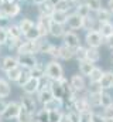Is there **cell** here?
<instances>
[{
	"mask_svg": "<svg viewBox=\"0 0 113 122\" xmlns=\"http://www.w3.org/2000/svg\"><path fill=\"white\" fill-rule=\"evenodd\" d=\"M45 77H48L51 81H59L64 78V68L59 64V61L51 60L45 65Z\"/></svg>",
	"mask_w": 113,
	"mask_h": 122,
	"instance_id": "1",
	"label": "cell"
},
{
	"mask_svg": "<svg viewBox=\"0 0 113 122\" xmlns=\"http://www.w3.org/2000/svg\"><path fill=\"white\" fill-rule=\"evenodd\" d=\"M85 43H86V47L99 48V47H102V46L105 44V38H103V36L99 33V30H89V31H86Z\"/></svg>",
	"mask_w": 113,
	"mask_h": 122,
	"instance_id": "2",
	"label": "cell"
},
{
	"mask_svg": "<svg viewBox=\"0 0 113 122\" xmlns=\"http://www.w3.org/2000/svg\"><path fill=\"white\" fill-rule=\"evenodd\" d=\"M69 85H71V90L75 92L76 95L78 94H82L86 91L88 85H86V81H85V77L81 74H75L69 78Z\"/></svg>",
	"mask_w": 113,
	"mask_h": 122,
	"instance_id": "3",
	"label": "cell"
},
{
	"mask_svg": "<svg viewBox=\"0 0 113 122\" xmlns=\"http://www.w3.org/2000/svg\"><path fill=\"white\" fill-rule=\"evenodd\" d=\"M20 108H21V104L17 102V101H11V102H7L6 105V109L3 112V119L4 121H10V119H17V115L20 112Z\"/></svg>",
	"mask_w": 113,
	"mask_h": 122,
	"instance_id": "4",
	"label": "cell"
},
{
	"mask_svg": "<svg viewBox=\"0 0 113 122\" xmlns=\"http://www.w3.org/2000/svg\"><path fill=\"white\" fill-rule=\"evenodd\" d=\"M20 10H21V7H20V4L17 1H4L1 4V7H0V11L4 16H7L9 19L16 17L20 13Z\"/></svg>",
	"mask_w": 113,
	"mask_h": 122,
	"instance_id": "5",
	"label": "cell"
},
{
	"mask_svg": "<svg viewBox=\"0 0 113 122\" xmlns=\"http://www.w3.org/2000/svg\"><path fill=\"white\" fill-rule=\"evenodd\" d=\"M17 54H38L40 53V46H38V41H28V40H24L20 47L17 48L16 51Z\"/></svg>",
	"mask_w": 113,
	"mask_h": 122,
	"instance_id": "6",
	"label": "cell"
},
{
	"mask_svg": "<svg viewBox=\"0 0 113 122\" xmlns=\"http://www.w3.org/2000/svg\"><path fill=\"white\" fill-rule=\"evenodd\" d=\"M62 41H64V44H66L68 47H72V48H78L79 46H82L81 37H79L74 30H66L65 31V34L62 36Z\"/></svg>",
	"mask_w": 113,
	"mask_h": 122,
	"instance_id": "7",
	"label": "cell"
},
{
	"mask_svg": "<svg viewBox=\"0 0 113 122\" xmlns=\"http://www.w3.org/2000/svg\"><path fill=\"white\" fill-rule=\"evenodd\" d=\"M65 26L69 29V30H81L84 29V17H81L78 13H69L68 14V20L65 23Z\"/></svg>",
	"mask_w": 113,
	"mask_h": 122,
	"instance_id": "8",
	"label": "cell"
},
{
	"mask_svg": "<svg viewBox=\"0 0 113 122\" xmlns=\"http://www.w3.org/2000/svg\"><path fill=\"white\" fill-rule=\"evenodd\" d=\"M50 24H51V17L50 16H38L37 21H35V26L40 31L41 37H47L50 34Z\"/></svg>",
	"mask_w": 113,
	"mask_h": 122,
	"instance_id": "9",
	"label": "cell"
},
{
	"mask_svg": "<svg viewBox=\"0 0 113 122\" xmlns=\"http://www.w3.org/2000/svg\"><path fill=\"white\" fill-rule=\"evenodd\" d=\"M20 104H21V107H24L26 109H28L31 114H37V104H38V101H37V98H34L33 95H28V94H24L23 97H21V99H20Z\"/></svg>",
	"mask_w": 113,
	"mask_h": 122,
	"instance_id": "10",
	"label": "cell"
},
{
	"mask_svg": "<svg viewBox=\"0 0 113 122\" xmlns=\"http://www.w3.org/2000/svg\"><path fill=\"white\" fill-rule=\"evenodd\" d=\"M17 61H19V65L24 67V68H34L35 64L38 62L37 57L34 54H17Z\"/></svg>",
	"mask_w": 113,
	"mask_h": 122,
	"instance_id": "11",
	"label": "cell"
},
{
	"mask_svg": "<svg viewBox=\"0 0 113 122\" xmlns=\"http://www.w3.org/2000/svg\"><path fill=\"white\" fill-rule=\"evenodd\" d=\"M38 87H40V78H35V77H30L28 81L21 87V90L24 94L28 95H35L38 92Z\"/></svg>",
	"mask_w": 113,
	"mask_h": 122,
	"instance_id": "12",
	"label": "cell"
},
{
	"mask_svg": "<svg viewBox=\"0 0 113 122\" xmlns=\"http://www.w3.org/2000/svg\"><path fill=\"white\" fill-rule=\"evenodd\" d=\"M17 65H19L17 56H6V57L1 58V62H0V68H1V71H4V72L10 71L11 68L17 67Z\"/></svg>",
	"mask_w": 113,
	"mask_h": 122,
	"instance_id": "13",
	"label": "cell"
},
{
	"mask_svg": "<svg viewBox=\"0 0 113 122\" xmlns=\"http://www.w3.org/2000/svg\"><path fill=\"white\" fill-rule=\"evenodd\" d=\"M99 84H100L103 91L113 90V71H105L100 81H99Z\"/></svg>",
	"mask_w": 113,
	"mask_h": 122,
	"instance_id": "14",
	"label": "cell"
},
{
	"mask_svg": "<svg viewBox=\"0 0 113 122\" xmlns=\"http://www.w3.org/2000/svg\"><path fill=\"white\" fill-rule=\"evenodd\" d=\"M66 31V26L65 24H59L51 20V24H50V36L55 37V38H62V36L65 34Z\"/></svg>",
	"mask_w": 113,
	"mask_h": 122,
	"instance_id": "15",
	"label": "cell"
},
{
	"mask_svg": "<svg viewBox=\"0 0 113 122\" xmlns=\"http://www.w3.org/2000/svg\"><path fill=\"white\" fill-rule=\"evenodd\" d=\"M75 50L76 48H72V47H68L66 44H62L59 46V60L68 61L75 58Z\"/></svg>",
	"mask_w": 113,
	"mask_h": 122,
	"instance_id": "16",
	"label": "cell"
},
{
	"mask_svg": "<svg viewBox=\"0 0 113 122\" xmlns=\"http://www.w3.org/2000/svg\"><path fill=\"white\" fill-rule=\"evenodd\" d=\"M93 14H95L98 21H112V19H113V13L108 7H103V6L98 11H95Z\"/></svg>",
	"mask_w": 113,
	"mask_h": 122,
	"instance_id": "17",
	"label": "cell"
},
{
	"mask_svg": "<svg viewBox=\"0 0 113 122\" xmlns=\"http://www.w3.org/2000/svg\"><path fill=\"white\" fill-rule=\"evenodd\" d=\"M78 68H79V74L88 78L89 74L92 72V70L95 68V64L90 62L89 60H82V61H78Z\"/></svg>",
	"mask_w": 113,
	"mask_h": 122,
	"instance_id": "18",
	"label": "cell"
},
{
	"mask_svg": "<svg viewBox=\"0 0 113 122\" xmlns=\"http://www.w3.org/2000/svg\"><path fill=\"white\" fill-rule=\"evenodd\" d=\"M35 98H37V101H38L41 105H44V104H47L48 101H51V99L54 98V94H52V91H51V88L40 90V91L35 94Z\"/></svg>",
	"mask_w": 113,
	"mask_h": 122,
	"instance_id": "19",
	"label": "cell"
},
{
	"mask_svg": "<svg viewBox=\"0 0 113 122\" xmlns=\"http://www.w3.org/2000/svg\"><path fill=\"white\" fill-rule=\"evenodd\" d=\"M98 30L103 36V38L110 37L113 34V21H99Z\"/></svg>",
	"mask_w": 113,
	"mask_h": 122,
	"instance_id": "20",
	"label": "cell"
},
{
	"mask_svg": "<svg viewBox=\"0 0 113 122\" xmlns=\"http://www.w3.org/2000/svg\"><path fill=\"white\" fill-rule=\"evenodd\" d=\"M16 121L17 122H35V115L31 114V112H30L28 109H26L24 107H21Z\"/></svg>",
	"mask_w": 113,
	"mask_h": 122,
	"instance_id": "21",
	"label": "cell"
},
{
	"mask_svg": "<svg viewBox=\"0 0 113 122\" xmlns=\"http://www.w3.org/2000/svg\"><path fill=\"white\" fill-rule=\"evenodd\" d=\"M64 99H59V98H52L51 101H48L47 104H44L42 105V108H45L47 111H54V109H62V107H64Z\"/></svg>",
	"mask_w": 113,
	"mask_h": 122,
	"instance_id": "22",
	"label": "cell"
},
{
	"mask_svg": "<svg viewBox=\"0 0 113 122\" xmlns=\"http://www.w3.org/2000/svg\"><path fill=\"white\" fill-rule=\"evenodd\" d=\"M98 26H99V21L96 20V17H95V16L89 14L88 17H84V29L86 31L98 30Z\"/></svg>",
	"mask_w": 113,
	"mask_h": 122,
	"instance_id": "23",
	"label": "cell"
},
{
	"mask_svg": "<svg viewBox=\"0 0 113 122\" xmlns=\"http://www.w3.org/2000/svg\"><path fill=\"white\" fill-rule=\"evenodd\" d=\"M86 60H89L93 64L99 62V60H100V51H99V48L86 47Z\"/></svg>",
	"mask_w": 113,
	"mask_h": 122,
	"instance_id": "24",
	"label": "cell"
},
{
	"mask_svg": "<svg viewBox=\"0 0 113 122\" xmlns=\"http://www.w3.org/2000/svg\"><path fill=\"white\" fill-rule=\"evenodd\" d=\"M23 38H24V40H28V41H38V40L41 38V34H40L38 29H37V26L34 24L28 31H26V33L23 34Z\"/></svg>",
	"mask_w": 113,
	"mask_h": 122,
	"instance_id": "25",
	"label": "cell"
},
{
	"mask_svg": "<svg viewBox=\"0 0 113 122\" xmlns=\"http://www.w3.org/2000/svg\"><path fill=\"white\" fill-rule=\"evenodd\" d=\"M68 14L66 11H61V10H54L52 14H51V20L55 21V23H59V24H65L66 20H68Z\"/></svg>",
	"mask_w": 113,
	"mask_h": 122,
	"instance_id": "26",
	"label": "cell"
},
{
	"mask_svg": "<svg viewBox=\"0 0 113 122\" xmlns=\"http://www.w3.org/2000/svg\"><path fill=\"white\" fill-rule=\"evenodd\" d=\"M6 30H7V34H9L10 38H16V40L23 38V31H21V29H20L19 24H11V23H10V26H9Z\"/></svg>",
	"mask_w": 113,
	"mask_h": 122,
	"instance_id": "27",
	"label": "cell"
},
{
	"mask_svg": "<svg viewBox=\"0 0 113 122\" xmlns=\"http://www.w3.org/2000/svg\"><path fill=\"white\" fill-rule=\"evenodd\" d=\"M21 71H23V67H21V65H17V67L11 68L10 71H7V72H6V77H7L9 81L17 82L19 78H20V75H21Z\"/></svg>",
	"mask_w": 113,
	"mask_h": 122,
	"instance_id": "28",
	"label": "cell"
},
{
	"mask_svg": "<svg viewBox=\"0 0 113 122\" xmlns=\"http://www.w3.org/2000/svg\"><path fill=\"white\" fill-rule=\"evenodd\" d=\"M75 4H76V3H74L72 0H59L55 4V9L56 10H61V11L69 13L72 9H75Z\"/></svg>",
	"mask_w": 113,
	"mask_h": 122,
	"instance_id": "29",
	"label": "cell"
},
{
	"mask_svg": "<svg viewBox=\"0 0 113 122\" xmlns=\"http://www.w3.org/2000/svg\"><path fill=\"white\" fill-rule=\"evenodd\" d=\"M100 95L102 92H88L86 94L88 101L92 108H100Z\"/></svg>",
	"mask_w": 113,
	"mask_h": 122,
	"instance_id": "30",
	"label": "cell"
},
{
	"mask_svg": "<svg viewBox=\"0 0 113 122\" xmlns=\"http://www.w3.org/2000/svg\"><path fill=\"white\" fill-rule=\"evenodd\" d=\"M11 94V87L9 84V80H4V78H0V98H7L10 97Z\"/></svg>",
	"mask_w": 113,
	"mask_h": 122,
	"instance_id": "31",
	"label": "cell"
},
{
	"mask_svg": "<svg viewBox=\"0 0 113 122\" xmlns=\"http://www.w3.org/2000/svg\"><path fill=\"white\" fill-rule=\"evenodd\" d=\"M75 13H78L81 17H88L89 14H92L90 9L85 4L82 0H81V1H78V3L75 4Z\"/></svg>",
	"mask_w": 113,
	"mask_h": 122,
	"instance_id": "32",
	"label": "cell"
},
{
	"mask_svg": "<svg viewBox=\"0 0 113 122\" xmlns=\"http://www.w3.org/2000/svg\"><path fill=\"white\" fill-rule=\"evenodd\" d=\"M54 10H55V7L50 1H45V3H42V4L38 6V11H40L41 16H50L51 17V14H52Z\"/></svg>",
	"mask_w": 113,
	"mask_h": 122,
	"instance_id": "33",
	"label": "cell"
},
{
	"mask_svg": "<svg viewBox=\"0 0 113 122\" xmlns=\"http://www.w3.org/2000/svg\"><path fill=\"white\" fill-rule=\"evenodd\" d=\"M103 72H105V71H103L100 67H96V65H95V68L92 70V72H90L89 77H88L89 82H99L100 78H102V75H103Z\"/></svg>",
	"mask_w": 113,
	"mask_h": 122,
	"instance_id": "34",
	"label": "cell"
},
{
	"mask_svg": "<svg viewBox=\"0 0 113 122\" xmlns=\"http://www.w3.org/2000/svg\"><path fill=\"white\" fill-rule=\"evenodd\" d=\"M113 105V95L109 91H102L100 95V108H106Z\"/></svg>",
	"mask_w": 113,
	"mask_h": 122,
	"instance_id": "35",
	"label": "cell"
},
{
	"mask_svg": "<svg viewBox=\"0 0 113 122\" xmlns=\"http://www.w3.org/2000/svg\"><path fill=\"white\" fill-rule=\"evenodd\" d=\"M45 75V65L42 62H37L34 68H31V77H35V78H41Z\"/></svg>",
	"mask_w": 113,
	"mask_h": 122,
	"instance_id": "36",
	"label": "cell"
},
{
	"mask_svg": "<svg viewBox=\"0 0 113 122\" xmlns=\"http://www.w3.org/2000/svg\"><path fill=\"white\" fill-rule=\"evenodd\" d=\"M35 122H50V112L45 108L38 109L35 114Z\"/></svg>",
	"mask_w": 113,
	"mask_h": 122,
	"instance_id": "37",
	"label": "cell"
},
{
	"mask_svg": "<svg viewBox=\"0 0 113 122\" xmlns=\"http://www.w3.org/2000/svg\"><path fill=\"white\" fill-rule=\"evenodd\" d=\"M92 117H93V109L78 112V122H92Z\"/></svg>",
	"mask_w": 113,
	"mask_h": 122,
	"instance_id": "38",
	"label": "cell"
},
{
	"mask_svg": "<svg viewBox=\"0 0 113 122\" xmlns=\"http://www.w3.org/2000/svg\"><path fill=\"white\" fill-rule=\"evenodd\" d=\"M31 77V70H28V68H24L23 67V71H21V75H20V78H19V81L16 82L19 87H23L26 82L28 81V78Z\"/></svg>",
	"mask_w": 113,
	"mask_h": 122,
	"instance_id": "39",
	"label": "cell"
},
{
	"mask_svg": "<svg viewBox=\"0 0 113 122\" xmlns=\"http://www.w3.org/2000/svg\"><path fill=\"white\" fill-rule=\"evenodd\" d=\"M82 1H84L89 9H90L92 13L98 11V10L102 7V0H82Z\"/></svg>",
	"mask_w": 113,
	"mask_h": 122,
	"instance_id": "40",
	"label": "cell"
},
{
	"mask_svg": "<svg viewBox=\"0 0 113 122\" xmlns=\"http://www.w3.org/2000/svg\"><path fill=\"white\" fill-rule=\"evenodd\" d=\"M35 23L31 20V19H27V17H24V19H21L20 20V23H19V26H20V29H21V31H23V34L26 33V31H28L33 26H34Z\"/></svg>",
	"mask_w": 113,
	"mask_h": 122,
	"instance_id": "41",
	"label": "cell"
},
{
	"mask_svg": "<svg viewBox=\"0 0 113 122\" xmlns=\"http://www.w3.org/2000/svg\"><path fill=\"white\" fill-rule=\"evenodd\" d=\"M75 58L78 61L86 60V46H79L75 50Z\"/></svg>",
	"mask_w": 113,
	"mask_h": 122,
	"instance_id": "42",
	"label": "cell"
},
{
	"mask_svg": "<svg viewBox=\"0 0 113 122\" xmlns=\"http://www.w3.org/2000/svg\"><path fill=\"white\" fill-rule=\"evenodd\" d=\"M50 112V122H59L64 111L62 109H54V111H48Z\"/></svg>",
	"mask_w": 113,
	"mask_h": 122,
	"instance_id": "43",
	"label": "cell"
},
{
	"mask_svg": "<svg viewBox=\"0 0 113 122\" xmlns=\"http://www.w3.org/2000/svg\"><path fill=\"white\" fill-rule=\"evenodd\" d=\"M47 56H50L52 60H59V46L56 47L54 44H51L50 50L47 51Z\"/></svg>",
	"mask_w": 113,
	"mask_h": 122,
	"instance_id": "44",
	"label": "cell"
},
{
	"mask_svg": "<svg viewBox=\"0 0 113 122\" xmlns=\"http://www.w3.org/2000/svg\"><path fill=\"white\" fill-rule=\"evenodd\" d=\"M100 114L103 115L105 119H113V105L106 107V108H102V112Z\"/></svg>",
	"mask_w": 113,
	"mask_h": 122,
	"instance_id": "45",
	"label": "cell"
},
{
	"mask_svg": "<svg viewBox=\"0 0 113 122\" xmlns=\"http://www.w3.org/2000/svg\"><path fill=\"white\" fill-rule=\"evenodd\" d=\"M86 91L88 92H102L103 90H102L99 82H89V87L86 88Z\"/></svg>",
	"mask_w": 113,
	"mask_h": 122,
	"instance_id": "46",
	"label": "cell"
},
{
	"mask_svg": "<svg viewBox=\"0 0 113 122\" xmlns=\"http://www.w3.org/2000/svg\"><path fill=\"white\" fill-rule=\"evenodd\" d=\"M7 38H9L7 30H6V29H3V27H0V44H1V46H4V44H6V41H7Z\"/></svg>",
	"mask_w": 113,
	"mask_h": 122,
	"instance_id": "47",
	"label": "cell"
},
{
	"mask_svg": "<svg viewBox=\"0 0 113 122\" xmlns=\"http://www.w3.org/2000/svg\"><path fill=\"white\" fill-rule=\"evenodd\" d=\"M59 122H74L71 112H69V111H68V112H64L62 117H61V119H59Z\"/></svg>",
	"mask_w": 113,
	"mask_h": 122,
	"instance_id": "48",
	"label": "cell"
},
{
	"mask_svg": "<svg viewBox=\"0 0 113 122\" xmlns=\"http://www.w3.org/2000/svg\"><path fill=\"white\" fill-rule=\"evenodd\" d=\"M92 122H106V119L103 118V115H102V114L93 112V117H92Z\"/></svg>",
	"mask_w": 113,
	"mask_h": 122,
	"instance_id": "49",
	"label": "cell"
},
{
	"mask_svg": "<svg viewBox=\"0 0 113 122\" xmlns=\"http://www.w3.org/2000/svg\"><path fill=\"white\" fill-rule=\"evenodd\" d=\"M105 46H106L109 50H113V34L110 36V37L105 38Z\"/></svg>",
	"mask_w": 113,
	"mask_h": 122,
	"instance_id": "50",
	"label": "cell"
},
{
	"mask_svg": "<svg viewBox=\"0 0 113 122\" xmlns=\"http://www.w3.org/2000/svg\"><path fill=\"white\" fill-rule=\"evenodd\" d=\"M6 105H7V102H6L3 98H0V115H3V112H4V109H6Z\"/></svg>",
	"mask_w": 113,
	"mask_h": 122,
	"instance_id": "51",
	"label": "cell"
},
{
	"mask_svg": "<svg viewBox=\"0 0 113 122\" xmlns=\"http://www.w3.org/2000/svg\"><path fill=\"white\" fill-rule=\"evenodd\" d=\"M108 9L113 13V0H108Z\"/></svg>",
	"mask_w": 113,
	"mask_h": 122,
	"instance_id": "52",
	"label": "cell"
},
{
	"mask_svg": "<svg viewBox=\"0 0 113 122\" xmlns=\"http://www.w3.org/2000/svg\"><path fill=\"white\" fill-rule=\"evenodd\" d=\"M34 4H37V6H40V4H42V3H45L47 0H31Z\"/></svg>",
	"mask_w": 113,
	"mask_h": 122,
	"instance_id": "53",
	"label": "cell"
},
{
	"mask_svg": "<svg viewBox=\"0 0 113 122\" xmlns=\"http://www.w3.org/2000/svg\"><path fill=\"white\" fill-rule=\"evenodd\" d=\"M47 1H50V3H51V4H52L54 7H55V4L58 3V1H59V0H47Z\"/></svg>",
	"mask_w": 113,
	"mask_h": 122,
	"instance_id": "54",
	"label": "cell"
},
{
	"mask_svg": "<svg viewBox=\"0 0 113 122\" xmlns=\"http://www.w3.org/2000/svg\"><path fill=\"white\" fill-rule=\"evenodd\" d=\"M110 60L113 61V50H110Z\"/></svg>",
	"mask_w": 113,
	"mask_h": 122,
	"instance_id": "55",
	"label": "cell"
},
{
	"mask_svg": "<svg viewBox=\"0 0 113 122\" xmlns=\"http://www.w3.org/2000/svg\"><path fill=\"white\" fill-rule=\"evenodd\" d=\"M4 121V119H3V117H1V115H0V122H3Z\"/></svg>",
	"mask_w": 113,
	"mask_h": 122,
	"instance_id": "56",
	"label": "cell"
},
{
	"mask_svg": "<svg viewBox=\"0 0 113 122\" xmlns=\"http://www.w3.org/2000/svg\"><path fill=\"white\" fill-rule=\"evenodd\" d=\"M72 1H74V3H78V1H81V0H72Z\"/></svg>",
	"mask_w": 113,
	"mask_h": 122,
	"instance_id": "57",
	"label": "cell"
},
{
	"mask_svg": "<svg viewBox=\"0 0 113 122\" xmlns=\"http://www.w3.org/2000/svg\"><path fill=\"white\" fill-rule=\"evenodd\" d=\"M106 122H113V119H106Z\"/></svg>",
	"mask_w": 113,
	"mask_h": 122,
	"instance_id": "58",
	"label": "cell"
},
{
	"mask_svg": "<svg viewBox=\"0 0 113 122\" xmlns=\"http://www.w3.org/2000/svg\"><path fill=\"white\" fill-rule=\"evenodd\" d=\"M0 50H1V44H0Z\"/></svg>",
	"mask_w": 113,
	"mask_h": 122,
	"instance_id": "59",
	"label": "cell"
}]
</instances>
